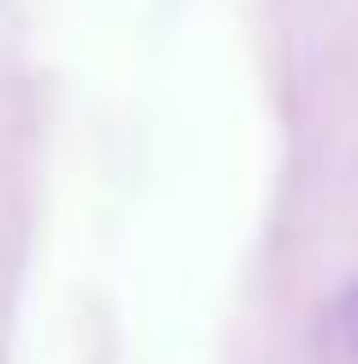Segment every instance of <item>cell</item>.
Here are the masks:
<instances>
[{
    "instance_id": "cell-1",
    "label": "cell",
    "mask_w": 358,
    "mask_h": 364,
    "mask_svg": "<svg viewBox=\"0 0 358 364\" xmlns=\"http://www.w3.org/2000/svg\"><path fill=\"white\" fill-rule=\"evenodd\" d=\"M340 335H347V346H358V299L340 311Z\"/></svg>"
}]
</instances>
